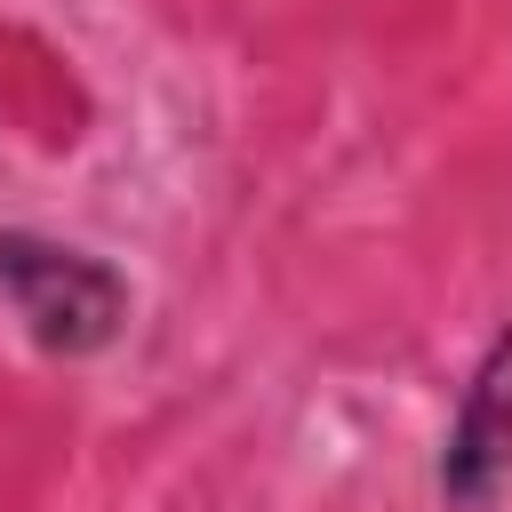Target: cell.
Listing matches in <instances>:
<instances>
[{"instance_id":"cell-1","label":"cell","mask_w":512,"mask_h":512,"mask_svg":"<svg viewBox=\"0 0 512 512\" xmlns=\"http://www.w3.org/2000/svg\"><path fill=\"white\" fill-rule=\"evenodd\" d=\"M0 304L16 312V328L56 352V360H96L120 344L128 328V272L64 232L40 224H0Z\"/></svg>"},{"instance_id":"cell-2","label":"cell","mask_w":512,"mask_h":512,"mask_svg":"<svg viewBox=\"0 0 512 512\" xmlns=\"http://www.w3.org/2000/svg\"><path fill=\"white\" fill-rule=\"evenodd\" d=\"M432 488L448 512H496V496L512 488V312L488 328L480 360L456 384Z\"/></svg>"}]
</instances>
